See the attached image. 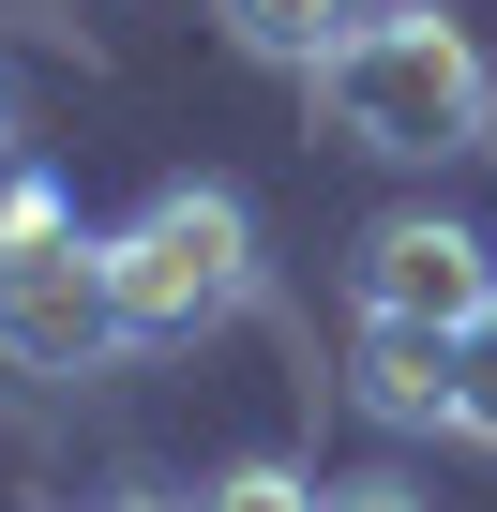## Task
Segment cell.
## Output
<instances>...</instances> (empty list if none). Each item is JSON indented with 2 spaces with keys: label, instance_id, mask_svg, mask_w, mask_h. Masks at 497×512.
Instances as JSON below:
<instances>
[{
  "label": "cell",
  "instance_id": "cell-1",
  "mask_svg": "<svg viewBox=\"0 0 497 512\" xmlns=\"http://www.w3.org/2000/svg\"><path fill=\"white\" fill-rule=\"evenodd\" d=\"M302 106L347 136V151H377V166H452V151H497V76H482V46L437 16V0H377V16L302 76Z\"/></svg>",
  "mask_w": 497,
  "mask_h": 512
},
{
  "label": "cell",
  "instance_id": "cell-2",
  "mask_svg": "<svg viewBox=\"0 0 497 512\" xmlns=\"http://www.w3.org/2000/svg\"><path fill=\"white\" fill-rule=\"evenodd\" d=\"M106 287H121V332L136 347H196L211 317L257 302V211H241L226 181H151L106 226Z\"/></svg>",
  "mask_w": 497,
  "mask_h": 512
},
{
  "label": "cell",
  "instance_id": "cell-3",
  "mask_svg": "<svg viewBox=\"0 0 497 512\" xmlns=\"http://www.w3.org/2000/svg\"><path fill=\"white\" fill-rule=\"evenodd\" d=\"M136 332H121V287H106V241H46V256H0V362L16 377H106Z\"/></svg>",
  "mask_w": 497,
  "mask_h": 512
},
{
  "label": "cell",
  "instance_id": "cell-4",
  "mask_svg": "<svg viewBox=\"0 0 497 512\" xmlns=\"http://www.w3.org/2000/svg\"><path fill=\"white\" fill-rule=\"evenodd\" d=\"M347 272H362V317H422V332H467V317L497 302V272H482V241H467L452 211H377Z\"/></svg>",
  "mask_w": 497,
  "mask_h": 512
},
{
  "label": "cell",
  "instance_id": "cell-5",
  "mask_svg": "<svg viewBox=\"0 0 497 512\" xmlns=\"http://www.w3.org/2000/svg\"><path fill=\"white\" fill-rule=\"evenodd\" d=\"M347 407L392 422V437H437V422H452V332H422V317H362V347H347Z\"/></svg>",
  "mask_w": 497,
  "mask_h": 512
},
{
  "label": "cell",
  "instance_id": "cell-6",
  "mask_svg": "<svg viewBox=\"0 0 497 512\" xmlns=\"http://www.w3.org/2000/svg\"><path fill=\"white\" fill-rule=\"evenodd\" d=\"M211 16H226V46L241 61H287V76H317L362 16H377V0H211Z\"/></svg>",
  "mask_w": 497,
  "mask_h": 512
},
{
  "label": "cell",
  "instance_id": "cell-7",
  "mask_svg": "<svg viewBox=\"0 0 497 512\" xmlns=\"http://www.w3.org/2000/svg\"><path fill=\"white\" fill-rule=\"evenodd\" d=\"M196 512H332V482H302L287 452H241V467H226V482H211Z\"/></svg>",
  "mask_w": 497,
  "mask_h": 512
},
{
  "label": "cell",
  "instance_id": "cell-8",
  "mask_svg": "<svg viewBox=\"0 0 497 512\" xmlns=\"http://www.w3.org/2000/svg\"><path fill=\"white\" fill-rule=\"evenodd\" d=\"M452 437H497V302L452 332Z\"/></svg>",
  "mask_w": 497,
  "mask_h": 512
},
{
  "label": "cell",
  "instance_id": "cell-9",
  "mask_svg": "<svg viewBox=\"0 0 497 512\" xmlns=\"http://www.w3.org/2000/svg\"><path fill=\"white\" fill-rule=\"evenodd\" d=\"M46 241H76L61 181H31V166H0V256H46Z\"/></svg>",
  "mask_w": 497,
  "mask_h": 512
},
{
  "label": "cell",
  "instance_id": "cell-10",
  "mask_svg": "<svg viewBox=\"0 0 497 512\" xmlns=\"http://www.w3.org/2000/svg\"><path fill=\"white\" fill-rule=\"evenodd\" d=\"M332 512H437L422 482H392V467H362V482H332Z\"/></svg>",
  "mask_w": 497,
  "mask_h": 512
},
{
  "label": "cell",
  "instance_id": "cell-11",
  "mask_svg": "<svg viewBox=\"0 0 497 512\" xmlns=\"http://www.w3.org/2000/svg\"><path fill=\"white\" fill-rule=\"evenodd\" d=\"M0 166H16V61H0Z\"/></svg>",
  "mask_w": 497,
  "mask_h": 512
},
{
  "label": "cell",
  "instance_id": "cell-12",
  "mask_svg": "<svg viewBox=\"0 0 497 512\" xmlns=\"http://www.w3.org/2000/svg\"><path fill=\"white\" fill-rule=\"evenodd\" d=\"M106 512H196V497H106Z\"/></svg>",
  "mask_w": 497,
  "mask_h": 512
}]
</instances>
